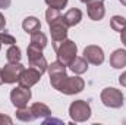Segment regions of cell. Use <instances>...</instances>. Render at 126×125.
Wrapping results in <instances>:
<instances>
[{"instance_id":"cell-12","label":"cell","mask_w":126,"mask_h":125,"mask_svg":"<svg viewBox=\"0 0 126 125\" xmlns=\"http://www.w3.org/2000/svg\"><path fill=\"white\" fill-rule=\"evenodd\" d=\"M87 7H88V16L93 21H101L106 15V7H104L103 1L90 3V4H87Z\"/></svg>"},{"instance_id":"cell-7","label":"cell","mask_w":126,"mask_h":125,"mask_svg":"<svg viewBox=\"0 0 126 125\" xmlns=\"http://www.w3.org/2000/svg\"><path fill=\"white\" fill-rule=\"evenodd\" d=\"M50 27V34H51V40H53V47H56L59 43H62L63 40L67 38V25L63 19V16H60L59 19H56L54 22L48 24Z\"/></svg>"},{"instance_id":"cell-14","label":"cell","mask_w":126,"mask_h":125,"mask_svg":"<svg viewBox=\"0 0 126 125\" xmlns=\"http://www.w3.org/2000/svg\"><path fill=\"white\" fill-rule=\"evenodd\" d=\"M63 19H64V22H66L67 27H75V25H78V24L81 22V19H82V12H81L79 9H76V7L69 9V10L63 15Z\"/></svg>"},{"instance_id":"cell-31","label":"cell","mask_w":126,"mask_h":125,"mask_svg":"<svg viewBox=\"0 0 126 125\" xmlns=\"http://www.w3.org/2000/svg\"><path fill=\"white\" fill-rule=\"evenodd\" d=\"M3 84V77H1V69H0V85Z\"/></svg>"},{"instance_id":"cell-10","label":"cell","mask_w":126,"mask_h":125,"mask_svg":"<svg viewBox=\"0 0 126 125\" xmlns=\"http://www.w3.org/2000/svg\"><path fill=\"white\" fill-rule=\"evenodd\" d=\"M41 72L37 71L35 68H28V69H24V72L21 74L18 83L21 87H25V88H31L32 85H35L40 80H41Z\"/></svg>"},{"instance_id":"cell-9","label":"cell","mask_w":126,"mask_h":125,"mask_svg":"<svg viewBox=\"0 0 126 125\" xmlns=\"http://www.w3.org/2000/svg\"><path fill=\"white\" fill-rule=\"evenodd\" d=\"M84 87H85V81L81 77H67L60 88V93L72 96V94L81 93L84 90Z\"/></svg>"},{"instance_id":"cell-1","label":"cell","mask_w":126,"mask_h":125,"mask_svg":"<svg viewBox=\"0 0 126 125\" xmlns=\"http://www.w3.org/2000/svg\"><path fill=\"white\" fill-rule=\"evenodd\" d=\"M54 52L57 55V61H60L63 65L69 66L70 62L76 58L78 55V46L75 44V41L72 40H63L62 43H59L56 47H54Z\"/></svg>"},{"instance_id":"cell-21","label":"cell","mask_w":126,"mask_h":125,"mask_svg":"<svg viewBox=\"0 0 126 125\" xmlns=\"http://www.w3.org/2000/svg\"><path fill=\"white\" fill-rule=\"evenodd\" d=\"M110 27H111L114 31L120 32L122 30H125V28H126V18L119 16V15L113 16V18H111V21H110Z\"/></svg>"},{"instance_id":"cell-13","label":"cell","mask_w":126,"mask_h":125,"mask_svg":"<svg viewBox=\"0 0 126 125\" xmlns=\"http://www.w3.org/2000/svg\"><path fill=\"white\" fill-rule=\"evenodd\" d=\"M110 65L114 69H122L126 66V50L123 49H117L111 53L110 56Z\"/></svg>"},{"instance_id":"cell-34","label":"cell","mask_w":126,"mask_h":125,"mask_svg":"<svg viewBox=\"0 0 126 125\" xmlns=\"http://www.w3.org/2000/svg\"><path fill=\"white\" fill-rule=\"evenodd\" d=\"M0 49H1V43H0Z\"/></svg>"},{"instance_id":"cell-27","label":"cell","mask_w":126,"mask_h":125,"mask_svg":"<svg viewBox=\"0 0 126 125\" xmlns=\"http://www.w3.org/2000/svg\"><path fill=\"white\" fill-rule=\"evenodd\" d=\"M4 27H6V19H4L3 13L0 12V31H1V30H4Z\"/></svg>"},{"instance_id":"cell-3","label":"cell","mask_w":126,"mask_h":125,"mask_svg":"<svg viewBox=\"0 0 126 125\" xmlns=\"http://www.w3.org/2000/svg\"><path fill=\"white\" fill-rule=\"evenodd\" d=\"M69 115L75 122H85L91 118V106L85 100H75L69 106Z\"/></svg>"},{"instance_id":"cell-5","label":"cell","mask_w":126,"mask_h":125,"mask_svg":"<svg viewBox=\"0 0 126 125\" xmlns=\"http://www.w3.org/2000/svg\"><path fill=\"white\" fill-rule=\"evenodd\" d=\"M101 102L107 107L117 109V107L123 106V94L120 90H117L114 87H107L101 91Z\"/></svg>"},{"instance_id":"cell-16","label":"cell","mask_w":126,"mask_h":125,"mask_svg":"<svg viewBox=\"0 0 126 125\" xmlns=\"http://www.w3.org/2000/svg\"><path fill=\"white\" fill-rule=\"evenodd\" d=\"M30 109H31V112L35 119H38V118H47V116L51 115L50 107L47 104H44V103H34Z\"/></svg>"},{"instance_id":"cell-26","label":"cell","mask_w":126,"mask_h":125,"mask_svg":"<svg viewBox=\"0 0 126 125\" xmlns=\"http://www.w3.org/2000/svg\"><path fill=\"white\" fill-rule=\"evenodd\" d=\"M119 83H120V85H123V87H126V71L119 77Z\"/></svg>"},{"instance_id":"cell-17","label":"cell","mask_w":126,"mask_h":125,"mask_svg":"<svg viewBox=\"0 0 126 125\" xmlns=\"http://www.w3.org/2000/svg\"><path fill=\"white\" fill-rule=\"evenodd\" d=\"M22 28H24V31L25 32L32 34V32L40 31V30H41V24H40V21H38L35 16H28V18L24 19V22H22Z\"/></svg>"},{"instance_id":"cell-20","label":"cell","mask_w":126,"mask_h":125,"mask_svg":"<svg viewBox=\"0 0 126 125\" xmlns=\"http://www.w3.org/2000/svg\"><path fill=\"white\" fill-rule=\"evenodd\" d=\"M16 118L19 119V121H24V122H30V121H34L35 118H34V115H32L31 109L30 107H18V110H16Z\"/></svg>"},{"instance_id":"cell-6","label":"cell","mask_w":126,"mask_h":125,"mask_svg":"<svg viewBox=\"0 0 126 125\" xmlns=\"http://www.w3.org/2000/svg\"><path fill=\"white\" fill-rule=\"evenodd\" d=\"M25 66L21 62H9L1 68V77L4 84H13L19 80L21 74L24 72Z\"/></svg>"},{"instance_id":"cell-33","label":"cell","mask_w":126,"mask_h":125,"mask_svg":"<svg viewBox=\"0 0 126 125\" xmlns=\"http://www.w3.org/2000/svg\"><path fill=\"white\" fill-rule=\"evenodd\" d=\"M81 1H82V3H85V0H81Z\"/></svg>"},{"instance_id":"cell-8","label":"cell","mask_w":126,"mask_h":125,"mask_svg":"<svg viewBox=\"0 0 126 125\" xmlns=\"http://www.w3.org/2000/svg\"><path fill=\"white\" fill-rule=\"evenodd\" d=\"M31 99V90L30 88H25V87H16L10 91V102L12 104L18 109V107H25L28 104Z\"/></svg>"},{"instance_id":"cell-19","label":"cell","mask_w":126,"mask_h":125,"mask_svg":"<svg viewBox=\"0 0 126 125\" xmlns=\"http://www.w3.org/2000/svg\"><path fill=\"white\" fill-rule=\"evenodd\" d=\"M31 44H35V46L44 49L47 46V37H46V34L41 32V31L32 32L31 34Z\"/></svg>"},{"instance_id":"cell-30","label":"cell","mask_w":126,"mask_h":125,"mask_svg":"<svg viewBox=\"0 0 126 125\" xmlns=\"http://www.w3.org/2000/svg\"><path fill=\"white\" fill-rule=\"evenodd\" d=\"M97 1H103V0H85L87 4H90V3H97Z\"/></svg>"},{"instance_id":"cell-32","label":"cell","mask_w":126,"mask_h":125,"mask_svg":"<svg viewBox=\"0 0 126 125\" xmlns=\"http://www.w3.org/2000/svg\"><path fill=\"white\" fill-rule=\"evenodd\" d=\"M119 1H120V3H122L123 6H126V0H119Z\"/></svg>"},{"instance_id":"cell-28","label":"cell","mask_w":126,"mask_h":125,"mask_svg":"<svg viewBox=\"0 0 126 125\" xmlns=\"http://www.w3.org/2000/svg\"><path fill=\"white\" fill-rule=\"evenodd\" d=\"M9 6H10V0H0V7L7 9Z\"/></svg>"},{"instance_id":"cell-29","label":"cell","mask_w":126,"mask_h":125,"mask_svg":"<svg viewBox=\"0 0 126 125\" xmlns=\"http://www.w3.org/2000/svg\"><path fill=\"white\" fill-rule=\"evenodd\" d=\"M120 40H122L123 46H126V28H125V30H122V31H120Z\"/></svg>"},{"instance_id":"cell-4","label":"cell","mask_w":126,"mask_h":125,"mask_svg":"<svg viewBox=\"0 0 126 125\" xmlns=\"http://www.w3.org/2000/svg\"><path fill=\"white\" fill-rule=\"evenodd\" d=\"M27 55H28L30 66L35 68V69L40 71L41 74H44V72L47 71L48 63H47L44 55H43V49H41V47H38V46L30 43V46H28V49H27Z\"/></svg>"},{"instance_id":"cell-24","label":"cell","mask_w":126,"mask_h":125,"mask_svg":"<svg viewBox=\"0 0 126 125\" xmlns=\"http://www.w3.org/2000/svg\"><path fill=\"white\" fill-rule=\"evenodd\" d=\"M0 43H1V44H9V46H12V44L16 43V40H15L13 35H10V34H7V32H0Z\"/></svg>"},{"instance_id":"cell-22","label":"cell","mask_w":126,"mask_h":125,"mask_svg":"<svg viewBox=\"0 0 126 125\" xmlns=\"http://www.w3.org/2000/svg\"><path fill=\"white\" fill-rule=\"evenodd\" d=\"M62 15H60V10L59 9H54V7H48L47 12H46V19H47V24H51L54 22L56 19H59Z\"/></svg>"},{"instance_id":"cell-15","label":"cell","mask_w":126,"mask_h":125,"mask_svg":"<svg viewBox=\"0 0 126 125\" xmlns=\"http://www.w3.org/2000/svg\"><path fill=\"white\" fill-rule=\"evenodd\" d=\"M69 68H70V71H72L73 74L81 75V74H84V72L88 71V62H87L85 58H79V56H76V58L70 62Z\"/></svg>"},{"instance_id":"cell-25","label":"cell","mask_w":126,"mask_h":125,"mask_svg":"<svg viewBox=\"0 0 126 125\" xmlns=\"http://www.w3.org/2000/svg\"><path fill=\"white\" fill-rule=\"evenodd\" d=\"M1 124H12V119L9 116H6V115H1L0 113V125Z\"/></svg>"},{"instance_id":"cell-11","label":"cell","mask_w":126,"mask_h":125,"mask_svg":"<svg viewBox=\"0 0 126 125\" xmlns=\"http://www.w3.org/2000/svg\"><path fill=\"white\" fill-rule=\"evenodd\" d=\"M84 58L88 63L93 65H101L104 62V52L98 46H87L84 49Z\"/></svg>"},{"instance_id":"cell-2","label":"cell","mask_w":126,"mask_h":125,"mask_svg":"<svg viewBox=\"0 0 126 125\" xmlns=\"http://www.w3.org/2000/svg\"><path fill=\"white\" fill-rule=\"evenodd\" d=\"M47 72L50 75V84L54 90L60 91L63 83L66 81L67 75H66V65H63L60 61L51 62L47 66Z\"/></svg>"},{"instance_id":"cell-23","label":"cell","mask_w":126,"mask_h":125,"mask_svg":"<svg viewBox=\"0 0 126 125\" xmlns=\"http://www.w3.org/2000/svg\"><path fill=\"white\" fill-rule=\"evenodd\" d=\"M44 1L47 3L48 7H54V9H59V10H62L67 4V0H44Z\"/></svg>"},{"instance_id":"cell-18","label":"cell","mask_w":126,"mask_h":125,"mask_svg":"<svg viewBox=\"0 0 126 125\" xmlns=\"http://www.w3.org/2000/svg\"><path fill=\"white\" fill-rule=\"evenodd\" d=\"M21 49L16 46V44H12L9 49H7V52H6V59H7V62H19L21 61Z\"/></svg>"}]
</instances>
